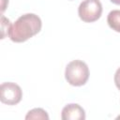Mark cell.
<instances>
[{"instance_id": "obj_1", "label": "cell", "mask_w": 120, "mask_h": 120, "mask_svg": "<svg viewBox=\"0 0 120 120\" xmlns=\"http://www.w3.org/2000/svg\"><path fill=\"white\" fill-rule=\"evenodd\" d=\"M42 26L40 18L34 13H26L19 17L10 25L8 37L13 42H24L37 35Z\"/></svg>"}, {"instance_id": "obj_2", "label": "cell", "mask_w": 120, "mask_h": 120, "mask_svg": "<svg viewBox=\"0 0 120 120\" xmlns=\"http://www.w3.org/2000/svg\"><path fill=\"white\" fill-rule=\"evenodd\" d=\"M67 82L73 86H82L89 79V68L86 63L82 60H73L69 62L65 70Z\"/></svg>"}, {"instance_id": "obj_4", "label": "cell", "mask_w": 120, "mask_h": 120, "mask_svg": "<svg viewBox=\"0 0 120 120\" xmlns=\"http://www.w3.org/2000/svg\"><path fill=\"white\" fill-rule=\"evenodd\" d=\"M22 98V91L21 87L11 82H3L0 86V100L4 104L16 105Z\"/></svg>"}, {"instance_id": "obj_7", "label": "cell", "mask_w": 120, "mask_h": 120, "mask_svg": "<svg viewBox=\"0 0 120 120\" xmlns=\"http://www.w3.org/2000/svg\"><path fill=\"white\" fill-rule=\"evenodd\" d=\"M25 119H43V120H48L49 115L47 112L41 108H35L30 110L27 114L25 115Z\"/></svg>"}, {"instance_id": "obj_9", "label": "cell", "mask_w": 120, "mask_h": 120, "mask_svg": "<svg viewBox=\"0 0 120 120\" xmlns=\"http://www.w3.org/2000/svg\"><path fill=\"white\" fill-rule=\"evenodd\" d=\"M114 83H115L116 87L120 90V68H118L117 70L115 71V74H114Z\"/></svg>"}, {"instance_id": "obj_3", "label": "cell", "mask_w": 120, "mask_h": 120, "mask_svg": "<svg viewBox=\"0 0 120 120\" xmlns=\"http://www.w3.org/2000/svg\"><path fill=\"white\" fill-rule=\"evenodd\" d=\"M102 14V5L99 0H83L78 8V15L84 22L98 21Z\"/></svg>"}, {"instance_id": "obj_8", "label": "cell", "mask_w": 120, "mask_h": 120, "mask_svg": "<svg viewBox=\"0 0 120 120\" xmlns=\"http://www.w3.org/2000/svg\"><path fill=\"white\" fill-rule=\"evenodd\" d=\"M10 22L8 19H7L4 15L1 16V30H2V36L1 38H4L6 37V35L8 34L9 28H10Z\"/></svg>"}, {"instance_id": "obj_11", "label": "cell", "mask_w": 120, "mask_h": 120, "mask_svg": "<svg viewBox=\"0 0 120 120\" xmlns=\"http://www.w3.org/2000/svg\"><path fill=\"white\" fill-rule=\"evenodd\" d=\"M110 1L115 5H120V0H110Z\"/></svg>"}, {"instance_id": "obj_10", "label": "cell", "mask_w": 120, "mask_h": 120, "mask_svg": "<svg viewBox=\"0 0 120 120\" xmlns=\"http://www.w3.org/2000/svg\"><path fill=\"white\" fill-rule=\"evenodd\" d=\"M8 4V0H2V2H1V11H2V13L5 11Z\"/></svg>"}, {"instance_id": "obj_6", "label": "cell", "mask_w": 120, "mask_h": 120, "mask_svg": "<svg viewBox=\"0 0 120 120\" xmlns=\"http://www.w3.org/2000/svg\"><path fill=\"white\" fill-rule=\"evenodd\" d=\"M107 22L112 30L120 33V10L114 9L110 11L107 17Z\"/></svg>"}, {"instance_id": "obj_5", "label": "cell", "mask_w": 120, "mask_h": 120, "mask_svg": "<svg viewBox=\"0 0 120 120\" xmlns=\"http://www.w3.org/2000/svg\"><path fill=\"white\" fill-rule=\"evenodd\" d=\"M61 118L63 120H83L85 119V112L79 104L70 103L63 108Z\"/></svg>"}]
</instances>
